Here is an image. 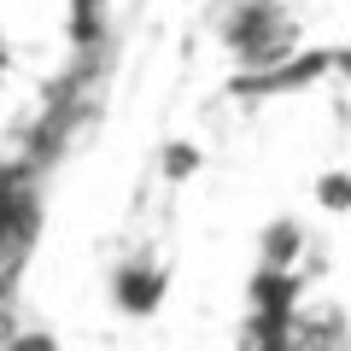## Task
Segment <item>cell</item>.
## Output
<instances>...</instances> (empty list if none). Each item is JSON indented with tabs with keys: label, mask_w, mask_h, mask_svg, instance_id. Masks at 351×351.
<instances>
[{
	"label": "cell",
	"mask_w": 351,
	"mask_h": 351,
	"mask_svg": "<svg viewBox=\"0 0 351 351\" xmlns=\"http://www.w3.org/2000/svg\"><path fill=\"white\" fill-rule=\"evenodd\" d=\"M299 246H304L299 223H269L263 228V258H269V269H287V263L299 258Z\"/></svg>",
	"instance_id": "cell-3"
},
{
	"label": "cell",
	"mask_w": 351,
	"mask_h": 351,
	"mask_svg": "<svg viewBox=\"0 0 351 351\" xmlns=\"http://www.w3.org/2000/svg\"><path fill=\"white\" fill-rule=\"evenodd\" d=\"M112 299L123 304L129 316H152V311H158V299H164V269H158V263H147V258H129L123 269L112 276Z\"/></svg>",
	"instance_id": "cell-2"
},
{
	"label": "cell",
	"mask_w": 351,
	"mask_h": 351,
	"mask_svg": "<svg viewBox=\"0 0 351 351\" xmlns=\"http://www.w3.org/2000/svg\"><path fill=\"white\" fill-rule=\"evenodd\" d=\"M223 36H228V47H234L240 64L269 71V64H281V59L293 53L299 29H293V18L281 12V0H240L234 12H228Z\"/></svg>",
	"instance_id": "cell-1"
}]
</instances>
